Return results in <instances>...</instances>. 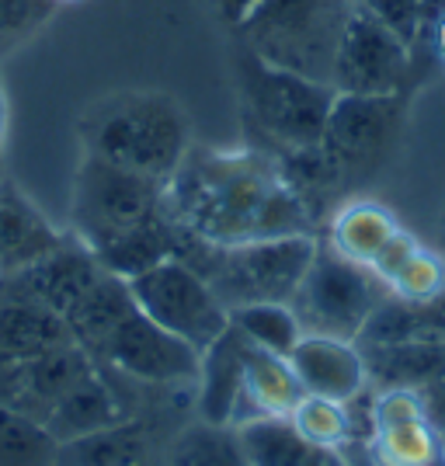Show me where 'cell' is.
Masks as SVG:
<instances>
[{"instance_id":"cell-28","label":"cell","mask_w":445,"mask_h":466,"mask_svg":"<svg viewBox=\"0 0 445 466\" xmlns=\"http://www.w3.org/2000/svg\"><path fill=\"white\" fill-rule=\"evenodd\" d=\"M49 456L53 439L46 435V428L0 404V466L49 463Z\"/></svg>"},{"instance_id":"cell-37","label":"cell","mask_w":445,"mask_h":466,"mask_svg":"<svg viewBox=\"0 0 445 466\" xmlns=\"http://www.w3.org/2000/svg\"><path fill=\"white\" fill-rule=\"evenodd\" d=\"M56 4H80V0H56Z\"/></svg>"},{"instance_id":"cell-7","label":"cell","mask_w":445,"mask_h":466,"mask_svg":"<svg viewBox=\"0 0 445 466\" xmlns=\"http://www.w3.org/2000/svg\"><path fill=\"white\" fill-rule=\"evenodd\" d=\"M410 95H338L324 126V154L345 188H359L397 157L407 133Z\"/></svg>"},{"instance_id":"cell-8","label":"cell","mask_w":445,"mask_h":466,"mask_svg":"<svg viewBox=\"0 0 445 466\" xmlns=\"http://www.w3.org/2000/svg\"><path fill=\"white\" fill-rule=\"evenodd\" d=\"M383 299H387V289L369 268L345 261L328 244H317V254L296 296L289 299V307L296 310L307 334L359 341L369 317Z\"/></svg>"},{"instance_id":"cell-9","label":"cell","mask_w":445,"mask_h":466,"mask_svg":"<svg viewBox=\"0 0 445 466\" xmlns=\"http://www.w3.org/2000/svg\"><path fill=\"white\" fill-rule=\"evenodd\" d=\"M136 307L154 324L192 345L198 355L230 328V310L216 296L209 279L185 258H167L143 275L129 279Z\"/></svg>"},{"instance_id":"cell-11","label":"cell","mask_w":445,"mask_h":466,"mask_svg":"<svg viewBox=\"0 0 445 466\" xmlns=\"http://www.w3.org/2000/svg\"><path fill=\"white\" fill-rule=\"evenodd\" d=\"M95 359L108 370L129 376L136 383H154V387H185L198 376V351L185 345L181 338L154 324L147 313L133 307L116 330L101 341Z\"/></svg>"},{"instance_id":"cell-19","label":"cell","mask_w":445,"mask_h":466,"mask_svg":"<svg viewBox=\"0 0 445 466\" xmlns=\"http://www.w3.org/2000/svg\"><path fill=\"white\" fill-rule=\"evenodd\" d=\"M303 383L296 380L289 359L254 349L248 341V362H244V400L237 425H248L258 418H289L292 408L303 400Z\"/></svg>"},{"instance_id":"cell-13","label":"cell","mask_w":445,"mask_h":466,"mask_svg":"<svg viewBox=\"0 0 445 466\" xmlns=\"http://www.w3.org/2000/svg\"><path fill=\"white\" fill-rule=\"evenodd\" d=\"M101 272L105 268L97 265L95 254L74 237V240H63L49 254H42L39 261L25 265L21 272L0 279V289L66 317L80 303V296L101 279Z\"/></svg>"},{"instance_id":"cell-30","label":"cell","mask_w":445,"mask_h":466,"mask_svg":"<svg viewBox=\"0 0 445 466\" xmlns=\"http://www.w3.org/2000/svg\"><path fill=\"white\" fill-rule=\"evenodd\" d=\"M56 0H0V56L15 53L56 15Z\"/></svg>"},{"instance_id":"cell-33","label":"cell","mask_w":445,"mask_h":466,"mask_svg":"<svg viewBox=\"0 0 445 466\" xmlns=\"http://www.w3.org/2000/svg\"><path fill=\"white\" fill-rule=\"evenodd\" d=\"M209 4H213L216 18L223 21L227 28H237V25L248 18V15H254L265 0H209Z\"/></svg>"},{"instance_id":"cell-10","label":"cell","mask_w":445,"mask_h":466,"mask_svg":"<svg viewBox=\"0 0 445 466\" xmlns=\"http://www.w3.org/2000/svg\"><path fill=\"white\" fill-rule=\"evenodd\" d=\"M425 70L393 28L355 4L334 59L330 87L338 95H414Z\"/></svg>"},{"instance_id":"cell-25","label":"cell","mask_w":445,"mask_h":466,"mask_svg":"<svg viewBox=\"0 0 445 466\" xmlns=\"http://www.w3.org/2000/svg\"><path fill=\"white\" fill-rule=\"evenodd\" d=\"M167 466H251V460L233 425L195 421L171 442Z\"/></svg>"},{"instance_id":"cell-14","label":"cell","mask_w":445,"mask_h":466,"mask_svg":"<svg viewBox=\"0 0 445 466\" xmlns=\"http://www.w3.org/2000/svg\"><path fill=\"white\" fill-rule=\"evenodd\" d=\"M289 366L307 393L330 397L349 404L369 387L366 355L359 341L330 338V334H303L289 351Z\"/></svg>"},{"instance_id":"cell-15","label":"cell","mask_w":445,"mask_h":466,"mask_svg":"<svg viewBox=\"0 0 445 466\" xmlns=\"http://www.w3.org/2000/svg\"><path fill=\"white\" fill-rule=\"evenodd\" d=\"M244 362H248V338L230 324L198 359V376H195L198 421L237 425L244 400Z\"/></svg>"},{"instance_id":"cell-31","label":"cell","mask_w":445,"mask_h":466,"mask_svg":"<svg viewBox=\"0 0 445 466\" xmlns=\"http://www.w3.org/2000/svg\"><path fill=\"white\" fill-rule=\"evenodd\" d=\"M362 11L372 18H379L387 28H393L400 39L414 49V35H418V15H421V0H355Z\"/></svg>"},{"instance_id":"cell-3","label":"cell","mask_w":445,"mask_h":466,"mask_svg":"<svg viewBox=\"0 0 445 466\" xmlns=\"http://www.w3.org/2000/svg\"><path fill=\"white\" fill-rule=\"evenodd\" d=\"M237 101L254 147L271 157L307 150L324 139L330 105L338 91L320 80L278 70L265 59L237 49Z\"/></svg>"},{"instance_id":"cell-5","label":"cell","mask_w":445,"mask_h":466,"mask_svg":"<svg viewBox=\"0 0 445 466\" xmlns=\"http://www.w3.org/2000/svg\"><path fill=\"white\" fill-rule=\"evenodd\" d=\"M317 233L248 240L233 248H209L192 237L185 261L209 279L223 307L244 303H289L317 254Z\"/></svg>"},{"instance_id":"cell-1","label":"cell","mask_w":445,"mask_h":466,"mask_svg":"<svg viewBox=\"0 0 445 466\" xmlns=\"http://www.w3.org/2000/svg\"><path fill=\"white\" fill-rule=\"evenodd\" d=\"M167 209L209 248L317 233V219L282 175L278 160L258 147H192L175 181L167 185Z\"/></svg>"},{"instance_id":"cell-17","label":"cell","mask_w":445,"mask_h":466,"mask_svg":"<svg viewBox=\"0 0 445 466\" xmlns=\"http://www.w3.org/2000/svg\"><path fill=\"white\" fill-rule=\"evenodd\" d=\"M126 418H133L129 408H126V400L118 397V390L105 380V372L97 366L70 393L59 397L56 408L42 418V428L53 439V446H59V442H70V439H80V435H91V431H101V428L108 425H118Z\"/></svg>"},{"instance_id":"cell-34","label":"cell","mask_w":445,"mask_h":466,"mask_svg":"<svg viewBox=\"0 0 445 466\" xmlns=\"http://www.w3.org/2000/svg\"><path fill=\"white\" fill-rule=\"evenodd\" d=\"M421 400H425L428 421L439 428V435L445 439V376L442 380H435L431 387L421 390Z\"/></svg>"},{"instance_id":"cell-6","label":"cell","mask_w":445,"mask_h":466,"mask_svg":"<svg viewBox=\"0 0 445 466\" xmlns=\"http://www.w3.org/2000/svg\"><path fill=\"white\" fill-rule=\"evenodd\" d=\"M164 213H167L164 185L84 154L70 195V223L74 237L91 254H101Z\"/></svg>"},{"instance_id":"cell-29","label":"cell","mask_w":445,"mask_h":466,"mask_svg":"<svg viewBox=\"0 0 445 466\" xmlns=\"http://www.w3.org/2000/svg\"><path fill=\"white\" fill-rule=\"evenodd\" d=\"M387 292L404 303H431L445 292V258L431 248H418L407 265L387 282Z\"/></svg>"},{"instance_id":"cell-22","label":"cell","mask_w":445,"mask_h":466,"mask_svg":"<svg viewBox=\"0 0 445 466\" xmlns=\"http://www.w3.org/2000/svg\"><path fill=\"white\" fill-rule=\"evenodd\" d=\"M366 355L369 383L376 387L425 390L445 376V341H404V345H359Z\"/></svg>"},{"instance_id":"cell-4","label":"cell","mask_w":445,"mask_h":466,"mask_svg":"<svg viewBox=\"0 0 445 466\" xmlns=\"http://www.w3.org/2000/svg\"><path fill=\"white\" fill-rule=\"evenodd\" d=\"M355 0H265L233 28L237 42L278 70L330 84Z\"/></svg>"},{"instance_id":"cell-20","label":"cell","mask_w":445,"mask_h":466,"mask_svg":"<svg viewBox=\"0 0 445 466\" xmlns=\"http://www.w3.org/2000/svg\"><path fill=\"white\" fill-rule=\"evenodd\" d=\"M397 230H400V223L387 206H379L372 198H351V202H341L330 213L324 244L351 265L369 268Z\"/></svg>"},{"instance_id":"cell-23","label":"cell","mask_w":445,"mask_h":466,"mask_svg":"<svg viewBox=\"0 0 445 466\" xmlns=\"http://www.w3.org/2000/svg\"><path fill=\"white\" fill-rule=\"evenodd\" d=\"M251 466H349L341 452L307 442L289 418H258L237 428Z\"/></svg>"},{"instance_id":"cell-12","label":"cell","mask_w":445,"mask_h":466,"mask_svg":"<svg viewBox=\"0 0 445 466\" xmlns=\"http://www.w3.org/2000/svg\"><path fill=\"white\" fill-rule=\"evenodd\" d=\"M101 362L80 345L32 355V359H0V404L39 421L56 408L63 393L91 376Z\"/></svg>"},{"instance_id":"cell-2","label":"cell","mask_w":445,"mask_h":466,"mask_svg":"<svg viewBox=\"0 0 445 466\" xmlns=\"http://www.w3.org/2000/svg\"><path fill=\"white\" fill-rule=\"evenodd\" d=\"M84 154L136 171L157 185H171L192 150L188 118L171 95L118 91L95 101L80 118Z\"/></svg>"},{"instance_id":"cell-27","label":"cell","mask_w":445,"mask_h":466,"mask_svg":"<svg viewBox=\"0 0 445 466\" xmlns=\"http://www.w3.org/2000/svg\"><path fill=\"white\" fill-rule=\"evenodd\" d=\"M289 425L320 449H334L341 452L345 446H351V414L349 404L330 400V397H317V393H303V400L292 408Z\"/></svg>"},{"instance_id":"cell-16","label":"cell","mask_w":445,"mask_h":466,"mask_svg":"<svg viewBox=\"0 0 445 466\" xmlns=\"http://www.w3.org/2000/svg\"><path fill=\"white\" fill-rule=\"evenodd\" d=\"M66 237L46 219L39 206L15 181L0 177V279L21 272Z\"/></svg>"},{"instance_id":"cell-36","label":"cell","mask_w":445,"mask_h":466,"mask_svg":"<svg viewBox=\"0 0 445 466\" xmlns=\"http://www.w3.org/2000/svg\"><path fill=\"white\" fill-rule=\"evenodd\" d=\"M4 150H7V91L0 80V164H4Z\"/></svg>"},{"instance_id":"cell-24","label":"cell","mask_w":445,"mask_h":466,"mask_svg":"<svg viewBox=\"0 0 445 466\" xmlns=\"http://www.w3.org/2000/svg\"><path fill=\"white\" fill-rule=\"evenodd\" d=\"M133 307L136 299L129 282L112 272H101V279H97L95 286L80 296L77 307L66 313V324L74 330V341H77L80 349L95 355L101 349V341L116 330V324Z\"/></svg>"},{"instance_id":"cell-18","label":"cell","mask_w":445,"mask_h":466,"mask_svg":"<svg viewBox=\"0 0 445 466\" xmlns=\"http://www.w3.org/2000/svg\"><path fill=\"white\" fill-rule=\"evenodd\" d=\"M77 345L66 317L0 289V359H32Z\"/></svg>"},{"instance_id":"cell-26","label":"cell","mask_w":445,"mask_h":466,"mask_svg":"<svg viewBox=\"0 0 445 466\" xmlns=\"http://www.w3.org/2000/svg\"><path fill=\"white\" fill-rule=\"evenodd\" d=\"M230 324L251 341L254 349L282 355V359H289V351L307 334L289 303H244V307H233Z\"/></svg>"},{"instance_id":"cell-32","label":"cell","mask_w":445,"mask_h":466,"mask_svg":"<svg viewBox=\"0 0 445 466\" xmlns=\"http://www.w3.org/2000/svg\"><path fill=\"white\" fill-rule=\"evenodd\" d=\"M418 248H421V240H418L414 233H407L404 227H400V230H397V233H393V237L387 240V248H383V251L376 254V261L369 265V272L376 275V279L383 282V289H387V282H389V279H393L397 272H400V268H404L407 258H410V254L418 251Z\"/></svg>"},{"instance_id":"cell-21","label":"cell","mask_w":445,"mask_h":466,"mask_svg":"<svg viewBox=\"0 0 445 466\" xmlns=\"http://www.w3.org/2000/svg\"><path fill=\"white\" fill-rule=\"evenodd\" d=\"M154 456L150 428L136 418L53 446L49 466H147Z\"/></svg>"},{"instance_id":"cell-38","label":"cell","mask_w":445,"mask_h":466,"mask_svg":"<svg viewBox=\"0 0 445 466\" xmlns=\"http://www.w3.org/2000/svg\"><path fill=\"white\" fill-rule=\"evenodd\" d=\"M147 466H150V463H147Z\"/></svg>"},{"instance_id":"cell-35","label":"cell","mask_w":445,"mask_h":466,"mask_svg":"<svg viewBox=\"0 0 445 466\" xmlns=\"http://www.w3.org/2000/svg\"><path fill=\"white\" fill-rule=\"evenodd\" d=\"M428 56L445 63V18L435 25V32H431V42H428Z\"/></svg>"}]
</instances>
